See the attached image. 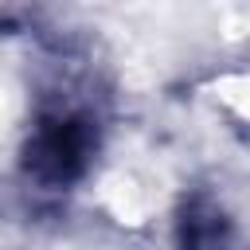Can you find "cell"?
Here are the masks:
<instances>
[{
	"mask_svg": "<svg viewBox=\"0 0 250 250\" xmlns=\"http://www.w3.org/2000/svg\"><path fill=\"white\" fill-rule=\"evenodd\" d=\"M82 156L86 129L78 121H47L27 148V168H35L43 180H70L82 168Z\"/></svg>",
	"mask_w": 250,
	"mask_h": 250,
	"instance_id": "6da1fadb",
	"label": "cell"
}]
</instances>
